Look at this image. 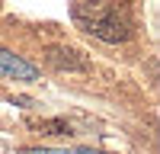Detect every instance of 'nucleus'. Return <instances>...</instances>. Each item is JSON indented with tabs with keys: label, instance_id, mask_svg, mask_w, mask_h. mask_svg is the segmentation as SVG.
I'll list each match as a JSON object with an SVG mask.
<instances>
[{
	"label": "nucleus",
	"instance_id": "1",
	"mask_svg": "<svg viewBox=\"0 0 160 154\" xmlns=\"http://www.w3.org/2000/svg\"><path fill=\"white\" fill-rule=\"evenodd\" d=\"M71 16L83 32L102 42H125L131 35V10L125 3H74Z\"/></svg>",
	"mask_w": 160,
	"mask_h": 154
},
{
	"label": "nucleus",
	"instance_id": "2",
	"mask_svg": "<svg viewBox=\"0 0 160 154\" xmlns=\"http://www.w3.org/2000/svg\"><path fill=\"white\" fill-rule=\"evenodd\" d=\"M0 74H10V77H19V80H35V68L29 61L16 58L13 51H7L0 45Z\"/></svg>",
	"mask_w": 160,
	"mask_h": 154
},
{
	"label": "nucleus",
	"instance_id": "3",
	"mask_svg": "<svg viewBox=\"0 0 160 154\" xmlns=\"http://www.w3.org/2000/svg\"><path fill=\"white\" fill-rule=\"evenodd\" d=\"M22 154H99V151H87V148H68V151H55V148H26Z\"/></svg>",
	"mask_w": 160,
	"mask_h": 154
}]
</instances>
